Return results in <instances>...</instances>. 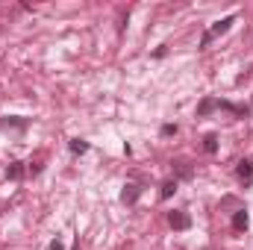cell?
Here are the masks:
<instances>
[{
	"label": "cell",
	"instance_id": "30bf717a",
	"mask_svg": "<svg viewBox=\"0 0 253 250\" xmlns=\"http://www.w3.org/2000/svg\"><path fill=\"white\" fill-rule=\"evenodd\" d=\"M174 171H177V177H180V180H191V174H194L186 162H174Z\"/></svg>",
	"mask_w": 253,
	"mask_h": 250
},
{
	"label": "cell",
	"instance_id": "5b68a950",
	"mask_svg": "<svg viewBox=\"0 0 253 250\" xmlns=\"http://www.w3.org/2000/svg\"><path fill=\"white\" fill-rule=\"evenodd\" d=\"M248 224H251L248 209H236V212H233V227H236L239 233H245V230H248Z\"/></svg>",
	"mask_w": 253,
	"mask_h": 250
},
{
	"label": "cell",
	"instance_id": "9c48e42d",
	"mask_svg": "<svg viewBox=\"0 0 253 250\" xmlns=\"http://www.w3.org/2000/svg\"><path fill=\"white\" fill-rule=\"evenodd\" d=\"M203 150L206 153H218V135L215 132H206L203 135Z\"/></svg>",
	"mask_w": 253,
	"mask_h": 250
},
{
	"label": "cell",
	"instance_id": "277c9868",
	"mask_svg": "<svg viewBox=\"0 0 253 250\" xmlns=\"http://www.w3.org/2000/svg\"><path fill=\"white\" fill-rule=\"evenodd\" d=\"M236 174H239V180H242V183H248V186H251V183H253V162H251V159H242V162H239V168H236Z\"/></svg>",
	"mask_w": 253,
	"mask_h": 250
},
{
	"label": "cell",
	"instance_id": "3957f363",
	"mask_svg": "<svg viewBox=\"0 0 253 250\" xmlns=\"http://www.w3.org/2000/svg\"><path fill=\"white\" fill-rule=\"evenodd\" d=\"M138 197H141V186H135V183H126L124 191H121V203L132 206V203H135Z\"/></svg>",
	"mask_w": 253,
	"mask_h": 250
},
{
	"label": "cell",
	"instance_id": "8fae6325",
	"mask_svg": "<svg viewBox=\"0 0 253 250\" xmlns=\"http://www.w3.org/2000/svg\"><path fill=\"white\" fill-rule=\"evenodd\" d=\"M174 191H177V180H168V183H162V191H159V197H162V200H168Z\"/></svg>",
	"mask_w": 253,
	"mask_h": 250
},
{
	"label": "cell",
	"instance_id": "7a4b0ae2",
	"mask_svg": "<svg viewBox=\"0 0 253 250\" xmlns=\"http://www.w3.org/2000/svg\"><path fill=\"white\" fill-rule=\"evenodd\" d=\"M168 224H171V230H189V227H191V218H189V212L174 209V212H168Z\"/></svg>",
	"mask_w": 253,
	"mask_h": 250
},
{
	"label": "cell",
	"instance_id": "5bb4252c",
	"mask_svg": "<svg viewBox=\"0 0 253 250\" xmlns=\"http://www.w3.org/2000/svg\"><path fill=\"white\" fill-rule=\"evenodd\" d=\"M50 250H65V245L59 242V239H56V242H50Z\"/></svg>",
	"mask_w": 253,
	"mask_h": 250
},
{
	"label": "cell",
	"instance_id": "52a82bcc",
	"mask_svg": "<svg viewBox=\"0 0 253 250\" xmlns=\"http://www.w3.org/2000/svg\"><path fill=\"white\" fill-rule=\"evenodd\" d=\"M24 174H27V168H24V162H12V165L6 168V177H9V180H21Z\"/></svg>",
	"mask_w": 253,
	"mask_h": 250
},
{
	"label": "cell",
	"instance_id": "7c38bea8",
	"mask_svg": "<svg viewBox=\"0 0 253 250\" xmlns=\"http://www.w3.org/2000/svg\"><path fill=\"white\" fill-rule=\"evenodd\" d=\"M88 150V141L83 138H71V153H85Z\"/></svg>",
	"mask_w": 253,
	"mask_h": 250
},
{
	"label": "cell",
	"instance_id": "6da1fadb",
	"mask_svg": "<svg viewBox=\"0 0 253 250\" xmlns=\"http://www.w3.org/2000/svg\"><path fill=\"white\" fill-rule=\"evenodd\" d=\"M233 21H236V15H227V18H221V21H215L206 33H203V39H200V47H209V42L212 39H218V36H224L230 27H233Z\"/></svg>",
	"mask_w": 253,
	"mask_h": 250
},
{
	"label": "cell",
	"instance_id": "ba28073f",
	"mask_svg": "<svg viewBox=\"0 0 253 250\" xmlns=\"http://www.w3.org/2000/svg\"><path fill=\"white\" fill-rule=\"evenodd\" d=\"M212 109H218V100H215V97H206V100H200V106H197V115L203 118V115H209Z\"/></svg>",
	"mask_w": 253,
	"mask_h": 250
},
{
	"label": "cell",
	"instance_id": "4fadbf2b",
	"mask_svg": "<svg viewBox=\"0 0 253 250\" xmlns=\"http://www.w3.org/2000/svg\"><path fill=\"white\" fill-rule=\"evenodd\" d=\"M177 132V124H165L162 126V135H174Z\"/></svg>",
	"mask_w": 253,
	"mask_h": 250
},
{
	"label": "cell",
	"instance_id": "8992f818",
	"mask_svg": "<svg viewBox=\"0 0 253 250\" xmlns=\"http://www.w3.org/2000/svg\"><path fill=\"white\" fill-rule=\"evenodd\" d=\"M27 124H30V121H27V118H18V115H12V118H3V121H0L3 129H27Z\"/></svg>",
	"mask_w": 253,
	"mask_h": 250
}]
</instances>
